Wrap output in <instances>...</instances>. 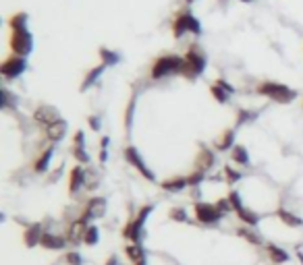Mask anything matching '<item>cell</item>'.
<instances>
[{
    "mask_svg": "<svg viewBox=\"0 0 303 265\" xmlns=\"http://www.w3.org/2000/svg\"><path fill=\"white\" fill-rule=\"evenodd\" d=\"M183 68V56H176V54H164V56H158L150 68V79L160 81L172 75H181Z\"/></svg>",
    "mask_w": 303,
    "mask_h": 265,
    "instance_id": "1",
    "label": "cell"
},
{
    "mask_svg": "<svg viewBox=\"0 0 303 265\" xmlns=\"http://www.w3.org/2000/svg\"><path fill=\"white\" fill-rule=\"evenodd\" d=\"M185 33H194V35L202 33V23H200V19L189 8L178 10L174 21H172V35L176 39H181Z\"/></svg>",
    "mask_w": 303,
    "mask_h": 265,
    "instance_id": "2",
    "label": "cell"
},
{
    "mask_svg": "<svg viewBox=\"0 0 303 265\" xmlns=\"http://www.w3.org/2000/svg\"><path fill=\"white\" fill-rule=\"evenodd\" d=\"M152 212H154V205H144V207L140 209V214H137L135 218H131L127 224H125L122 236H125L129 243H133V245H142L144 236H146L144 224H146V220H148V216H150Z\"/></svg>",
    "mask_w": 303,
    "mask_h": 265,
    "instance_id": "3",
    "label": "cell"
},
{
    "mask_svg": "<svg viewBox=\"0 0 303 265\" xmlns=\"http://www.w3.org/2000/svg\"><path fill=\"white\" fill-rule=\"evenodd\" d=\"M206 54L196 48V44H191V48L185 52V56H183V68H181V75L185 79H196L200 77L204 71H206Z\"/></svg>",
    "mask_w": 303,
    "mask_h": 265,
    "instance_id": "4",
    "label": "cell"
},
{
    "mask_svg": "<svg viewBox=\"0 0 303 265\" xmlns=\"http://www.w3.org/2000/svg\"><path fill=\"white\" fill-rule=\"evenodd\" d=\"M258 93L264 97H270V100L278 102V104H291L297 97L295 89L282 85V83H274V81H262L258 85Z\"/></svg>",
    "mask_w": 303,
    "mask_h": 265,
    "instance_id": "5",
    "label": "cell"
},
{
    "mask_svg": "<svg viewBox=\"0 0 303 265\" xmlns=\"http://www.w3.org/2000/svg\"><path fill=\"white\" fill-rule=\"evenodd\" d=\"M10 50L17 56H30L34 50V37L30 33V29H10Z\"/></svg>",
    "mask_w": 303,
    "mask_h": 265,
    "instance_id": "6",
    "label": "cell"
},
{
    "mask_svg": "<svg viewBox=\"0 0 303 265\" xmlns=\"http://www.w3.org/2000/svg\"><path fill=\"white\" fill-rule=\"evenodd\" d=\"M125 160H127V164H129V166H133V168H135L137 172H140L146 180H150V183H154V180H156L154 172H152V170L148 168V164H146V160L142 158V153L137 151V147H133V145L125 147Z\"/></svg>",
    "mask_w": 303,
    "mask_h": 265,
    "instance_id": "7",
    "label": "cell"
},
{
    "mask_svg": "<svg viewBox=\"0 0 303 265\" xmlns=\"http://www.w3.org/2000/svg\"><path fill=\"white\" fill-rule=\"evenodd\" d=\"M194 212H196V220L200 222V224H206V226H214L224 218L218 212V207L212 205V203H196Z\"/></svg>",
    "mask_w": 303,
    "mask_h": 265,
    "instance_id": "8",
    "label": "cell"
},
{
    "mask_svg": "<svg viewBox=\"0 0 303 265\" xmlns=\"http://www.w3.org/2000/svg\"><path fill=\"white\" fill-rule=\"evenodd\" d=\"M27 71V60L23 56H17V54H12V56H8L2 66H0V75H2L4 79H17L21 77L23 73Z\"/></svg>",
    "mask_w": 303,
    "mask_h": 265,
    "instance_id": "9",
    "label": "cell"
},
{
    "mask_svg": "<svg viewBox=\"0 0 303 265\" xmlns=\"http://www.w3.org/2000/svg\"><path fill=\"white\" fill-rule=\"evenodd\" d=\"M104 212H106V199H104V197H92V199L86 203L84 212H81V216H79V218L90 224L92 220L104 216Z\"/></svg>",
    "mask_w": 303,
    "mask_h": 265,
    "instance_id": "10",
    "label": "cell"
},
{
    "mask_svg": "<svg viewBox=\"0 0 303 265\" xmlns=\"http://www.w3.org/2000/svg\"><path fill=\"white\" fill-rule=\"evenodd\" d=\"M86 180H88V172L81 168V166H75V168L68 172V193L71 195L79 193L86 187Z\"/></svg>",
    "mask_w": 303,
    "mask_h": 265,
    "instance_id": "11",
    "label": "cell"
},
{
    "mask_svg": "<svg viewBox=\"0 0 303 265\" xmlns=\"http://www.w3.org/2000/svg\"><path fill=\"white\" fill-rule=\"evenodd\" d=\"M66 129H68L66 122L60 118V120H56V122L48 124V127H44V137L48 139L50 143H58V141H62V139H64Z\"/></svg>",
    "mask_w": 303,
    "mask_h": 265,
    "instance_id": "12",
    "label": "cell"
},
{
    "mask_svg": "<svg viewBox=\"0 0 303 265\" xmlns=\"http://www.w3.org/2000/svg\"><path fill=\"white\" fill-rule=\"evenodd\" d=\"M34 120L40 122V124H44V127H48V124L60 120V116H58V110L54 106H40L34 112Z\"/></svg>",
    "mask_w": 303,
    "mask_h": 265,
    "instance_id": "13",
    "label": "cell"
},
{
    "mask_svg": "<svg viewBox=\"0 0 303 265\" xmlns=\"http://www.w3.org/2000/svg\"><path fill=\"white\" fill-rule=\"evenodd\" d=\"M42 236H44V228L42 224H30L23 232V243L27 249H34L42 243Z\"/></svg>",
    "mask_w": 303,
    "mask_h": 265,
    "instance_id": "14",
    "label": "cell"
},
{
    "mask_svg": "<svg viewBox=\"0 0 303 265\" xmlns=\"http://www.w3.org/2000/svg\"><path fill=\"white\" fill-rule=\"evenodd\" d=\"M84 145H86V135H84V131H77L73 137V156L79 164L86 166V164H90V156Z\"/></svg>",
    "mask_w": 303,
    "mask_h": 265,
    "instance_id": "15",
    "label": "cell"
},
{
    "mask_svg": "<svg viewBox=\"0 0 303 265\" xmlns=\"http://www.w3.org/2000/svg\"><path fill=\"white\" fill-rule=\"evenodd\" d=\"M68 241H66V236H58V234H52V232H44V236H42V245L44 249H48V251H60V249H64V245H66Z\"/></svg>",
    "mask_w": 303,
    "mask_h": 265,
    "instance_id": "16",
    "label": "cell"
},
{
    "mask_svg": "<svg viewBox=\"0 0 303 265\" xmlns=\"http://www.w3.org/2000/svg\"><path fill=\"white\" fill-rule=\"evenodd\" d=\"M198 170H204V172H208L214 162H216V156H214V151L210 147H200V153H198Z\"/></svg>",
    "mask_w": 303,
    "mask_h": 265,
    "instance_id": "17",
    "label": "cell"
},
{
    "mask_svg": "<svg viewBox=\"0 0 303 265\" xmlns=\"http://www.w3.org/2000/svg\"><path fill=\"white\" fill-rule=\"evenodd\" d=\"M52 156H54V145L46 147V149L42 151V156H40V158L34 162V172H36V174H44V172L50 168Z\"/></svg>",
    "mask_w": 303,
    "mask_h": 265,
    "instance_id": "18",
    "label": "cell"
},
{
    "mask_svg": "<svg viewBox=\"0 0 303 265\" xmlns=\"http://www.w3.org/2000/svg\"><path fill=\"white\" fill-rule=\"evenodd\" d=\"M187 187H189L187 176H172V178H168V180H164V183H162V189L166 193H181Z\"/></svg>",
    "mask_w": 303,
    "mask_h": 265,
    "instance_id": "19",
    "label": "cell"
},
{
    "mask_svg": "<svg viewBox=\"0 0 303 265\" xmlns=\"http://www.w3.org/2000/svg\"><path fill=\"white\" fill-rule=\"evenodd\" d=\"M266 255L272 263H276V265H282V263L288 261V253L282 247H276V245H266Z\"/></svg>",
    "mask_w": 303,
    "mask_h": 265,
    "instance_id": "20",
    "label": "cell"
},
{
    "mask_svg": "<svg viewBox=\"0 0 303 265\" xmlns=\"http://www.w3.org/2000/svg\"><path fill=\"white\" fill-rule=\"evenodd\" d=\"M276 218L282 222V224H286L288 228H299V226H303V220L299 218V216H295L293 212H288V209H276Z\"/></svg>",
    "mask_w": 303,
    "mask_h": 265,
    "instance_id": "21",
    "label": "cell"
},
{
    "mask_svg": "<svg viewBox=\"0 0 303 265\" xmlns=\"http://www.w3.org/2000/svg\"><path fill=\"white\" fill-rule=\"evenodd\" d=\"M102 73H104V64H100V66H94L92 68V71L84 77V83H81V91H88V89H92L94 85H96V83H98V79L102 77Z\"/></svg>",
    "mask_w": 303,
    "mask_h": 265,
    "instance_id": "22",
    "label": "cell"
},
{
    "mask_svg": "<svg viewBox=\"0 0 303 265\" xmlns=\"http://www.w3.org/2000/svg\"><path fill=\"white\" fill-rule=\"evenodd\" d=\"M235 135H237L235 129H226L224 135L216 141V149H218V151H230L232 147L237 145V143H235Z\"/></svg>",
    "mask_w": 303,
    "mask_h": 265,
    "instance_id": "23",
    "label": "cell"
},
{
    "mask_svg": "<svg viewBox=\"0 0 303 265\" xmlns=\"http://www.w3.org/2000/svg\"><path fill=\"white\" fill-rule=\"evenodd\" d=\"M230 162H235L239 166H250V151L245 145H235L230 149Z\"/></svg>",
    "mask_w": 303,
    "mask_h": 265,
    "instance_id": "24",
    "label": "cell"
},
{
    "mask_svg": "<svg viewBox=\"0 0 303 265\" xmlns=\"http://www.w3.org/2000/svg\"><path fill=\"white\" fill-rule=\"evenodd\" d=\"M237 218L243 222L245 226H250V228H256V226L260 224V220H262L256 212H252V209H247V207L239 209V212H237Z\"/></svg>",
    "mask_w": 303,
    "mask_h": 265,
    "instance_id": "25",
    "label": "cell"
},
{
    "mask_svg": "<svg viewBox=\"0 0 303 265\" xmlns=\"http://www.w3.org/2000/svg\"><path fill=\"white\" fill-rule=\"evenodd\" d=\"M118 60H120V56H118L114 50H110V48H106V46L100 48V62H102L104 66H114V64H118Z\"/></svg>",
    "mask_w": 303,
    "mask_h": 265,
    "instance_id": "26",
    "label": "cell"
},
{
    "mask_svg": "<svg viewBox=\"0 0 303 265\" xmlns=\"http://www.w3.org/2000/svg\"><path fill=\"white\" fill-rule=\"evenodd\" d=\"M125 253H127L129 261H133V263L146 261V251H144V247H142V245H133V243H131V245H127Z\"/></svg>",
    "mask_w": 303,
    "mask_h": 265,
    "instance_id": "27",
    "label": "cell"
},
{
    "mask_svg": "<svg viewBox=\"0 0 303 265\" xmlns=\"http://www.w3.org/2000/svg\"><path fill=\"white\" fill-rule=\"evenodd\" d=\"M237 234L241 236L243 241H247L250 245H256V247H260L262 245V239H260V234H256L254 232V228H250V226H245V228H239L237 230Z\"/></svg>",
    "mask_w": 303,
    "mask_h": 265,
    "instance_id": "28",
    "label": "cell"
},
{
    "mask_svg": "<svg viewBox=\"0 0 303 265\" xmlns=\"http://www.w3.org/2000/svg\"><path fill=\"white\" fill-rule=\"evenodd\" d=\"M98 241H100V230H98V226L90 224V226L86 228V234H84V245L94 247V245L98 243Z\"/></svg>",
    "mask_w": 303,
    "mask_h": 265,
    "instance_id": "29",
    "label": "cell"
},
{
    "mask_svg": "<svg viewBox=\"0 0 303 265\" xmlns=\"http://www.w3.org/2000/svg\"><path fill=\"white\" fill-rule=\"evenodd\" d=\"M27 23H30V17H27V12H15V15L8 19L10 29H23V27H27Z\"/></svg>",
    "mask_w": 303,
    "mask_h": 265,
    "instance_id": "30",
    "label": "cell"
},
{
    "mask_svg": "<svg viewBox=\"0 0 303 265\" xmlns=\"http://www.w3.org/2000/svg\"><path fill=\"white\" fill-rule=\"evenodd\" d=\"M210 93H212V97H214L218 104H228V100H230V93H226L222 87H218L216 83L210 87Z\"/></svg>",
    "mask_w": 303,
    "mask_h": 265,
    "instance_id": "31",
    "label": "cell"
},
{
    "mask_svg": "<svg viewBox=\"0 0 303 265\" xmlns=\"http://www.w3.org/2000/svg\"><path fill=\"white\" fill-rule=\"evenodd\" d=\"M204 180H206V172L204 170H194V172H191L189 176H187V183H189V187H200L202 183H204Z\"/></svg>",
    "mask_w": 303,
    "mask_h": 265,
    "instance_id": "32",
    "label": "cell"
},
{
    "mask_svg": "<svg viewBox=\"0 0 303 265\" xmlns=\"http://www.w3.org/2000/svg\"><path fill=\"white\" fill-rule=\"evenodd\" d=\"M226 199H228V203H230V207H232V212H235V214L239 212V209H243V207H245V205H243V201H241V195H239L237 191H230Z\"/></svg>",
    "mask_w": 303,
    "mask_h": 265,
    "instance_id": "33",
    "label": "cell"
},
{
    "mask_svg": "<svg viewBox=\"0 0 303 265\" xmlns=\"http://www.w3.org/2000/svg\"><path fill=\"white\" fill-rule=\"evenodd\" d=\"M224 176H226V180H228L230 185H232V183H239V180L243 178V174H241L239 170L232 168V166H226V168H224Z\"/></svg>",
    "mask_w": 303,
    "mask_h": 265,
    "instance_id": "34",
    "label": "cell"
},
{
    "mask_svg": "<svg viewBox=\"0 0 303 265\" xmlns=\"http://www.w3.org/2000/svg\"><path fill=\"white\" fill-rule=\"evenodd\" d=\"M64 261H66V265H84V257H81L77 251H68L64 255Z\"/></svg>",
    "mask_w": 303,
    "mask_h": 265,
    "instance_id": "35",
    "label": "cell"
},
{
    "mask_svg": "<svg viewBox=\"0 0 303 265\" xmlns=\"http://www.w3.org/2000/svg\"><path fill=\"white\" fill-rule=\"evenodd\" d=\"M170 220L172 222H189V216L185 214V209H181V207H174V209H170Z\"/></svg>",
    "mask_w": 303,
    "mask_h": 265,
    "instance_id": "36",
    "label": "cell"
},
{
    "mask_svg": "<svg viewBox=\"0 0 303 265\" xmlns=\"http://www.w3.org/2000/svg\"><path fill=\"white\" fill-rule=\"evenodd\" d=\"M216 207H218V212L222 214V216H226L228 212H232V207H230V203H228V199H218L216 203H214Z\"/></svg>",
    "mask_w": 303,
    "mask_h": 265,
    "instance_id": "37",
    "label": "cell"
},
{
    "mask_svg": "<svg viewBox=\"0 0 303 265\" xmlns=\"http://www.w3.org/2000/svg\"><path fill=\"white\" fill-rule=\"evenodd\" d=\"M256 118V112L254 114H250L247 110H239V120H237V124H245V122H252Z\"/></svg>",
    "mask_w": 303,
    "mask_h": 265,
    "instance_id": "38",
    "label": "cell"
},
{
    "mask_svg": "<svg viewBox=\"0 0 303 265\" xmlns=\"http://www.w3.org/2000/svg\"><path fill=\"white\" fill-rule=\"evenodd\" d=\"M216 85H218V87H222V89H224L226 93H230V95L235 93V87H232L230 83H228V81H224V79H216Z\"/></svg>",
    "mask_w": 303,
    "mask_h": 265,
    "instance_id": "39",
    "label": "cell"
},
{
    "mask_svg": "<svg viewBox=\"0 0 303 265\" xmlns=\"http://www.w3.org/2000/svg\"><path fill=\"white\" fill-rule=\"evenodd\" d=\"M88 122H90V127H92L94 131H100V127H102L100 116H90V118H88Z\"/></svg>",
    "mask_w": 303,
    "mask_h": 265,
    "instance_id": "40",
    "label": "cell"
},
{
    "mask_svg": "<svg viewBox=\"0 0 303 265\" xmlns=\"http://www.w3.org/2000/svg\"><path fill=\"white\" fill-rule=\"evenodd\" d=\"M106 265H120V261H118V257H116V255H112V257H108Z\"/></svg>",
    "mask_w": 303,
    "mask_h": 265,
    "instance_id": "41",
    "label": "cell"
},
{
    "mask_svg": "<svg viewBox=\"0 0 303 265\" xmlns=\"http://www.w3.org/2000/svg\"><path fill=\"white\" fill-rule=\"evenodd\" d=\"M194 2H198V0H185V4H194Z\"/></svg>",
    "mask_w": 303,
    "mask_h": 265,
    "instance_id": "42",
    "label": "cell"
},
{
    "mask_svg": "<svg viewBox=\"0 0 303 265\" xmlns=\"http://www.w3.org/2000/svg\"><path fill=\"white\" fill-rule=\"evenodd\" d=\"M239 2H245V4H250V2H254V0H239Z\"/></svg>",
    "mask_w": 303,
    "mask_h": 265,
    "instance_id": "43",
    "label": "cell"
},
{
    "mask_svg": "<svg viewBox=\"0 0 303 265\" xmlns=\"http://www.w3.org/2000/svg\"><path fill=\"white\" fill-rule=\"evenodd\" d=\"M135 265H146V261H140V263H135Z\"/></svg>",
    "mask_w": 303,
    "mask_h": 265,
    "instance_id": "44",
    "label": "cell"
}]
</instances>
